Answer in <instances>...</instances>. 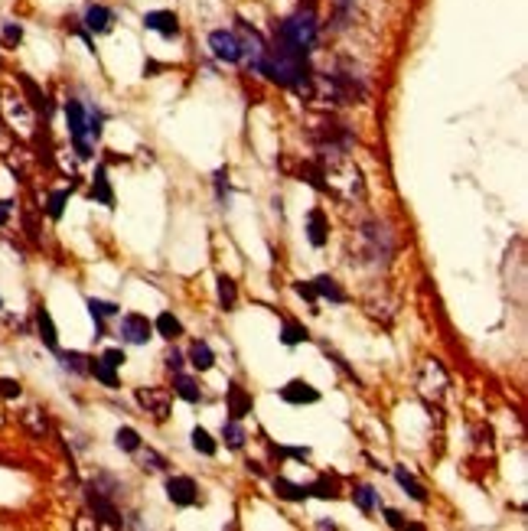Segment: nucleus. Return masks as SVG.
I'll return each instance as SVG.
<instances>
[{
	"label": "nucleus",
	"instance_id": "obj_1",
	"mask_svg": "<svg viewBox=\"0 0 528 531\" xmlns=\"http://www.w3.org/2000/svg\"><path fill=\"white\" fill-rule=\"evenodd\" d=\"M316 36H320L316 17H313L310 10L307 13L300 10V13H293V17H287V20L280 23L274 43L287 46V49H293V53H300V56H310V49L316 46Z\"/></svg>",
	"mask_w": 528,
	"mask_h": 531
},
{
	"label": "nucleus",
	"instance_id": "obj_2",
	"mask_svg": "<svg viewBox=\"0 0 528 531\" xmlns=\"http://www.w3.org/2000/svg\"><path fill=\"white\" fill-rule=\"evenodd\" d=\"M0 115H3V128H10L17 137H33L36 134V111L30 101L20 95H3L0 101Z\"/></svg>",
	"mask_w": 528,
	"mask_h": 531
},
{
	"label": "nucleus",
	"instance_id": "obj_3",
	"mask_svg": "<svg viewBox=\"0 0 528 531\" xmlns=\"http://www.w3.org/2000/svg\"><path fill=\"white\" fill-rule=\"evenodd\" d=\"M447 388H450V378H447V372H443V365L441 362H434V359H427L424 365H420V372H418V391L424 394L427 401H441Z\"/></svg>",
	"mask_w": 528,
	"mask_h": 531
},
{
	"label": "nucleus",
	"instance_id": "obj_4",
	"mask_svg": "<svg viewBox=\"0 0 528 531\" xmlns=\"http://www.w3.org/2000/svg\"><path fill=\"white\" fill-rule=\"evenodd\" d=\"M85 502H88V509L95 512V519H98L101 528H121V525H124L121 515H118V509H114V502L108 499V492H101L98 486L85 489Z\"/></svg>",
	"mask_w": 528,
	"mask_h": 531
},
{
	"label": "nucleus",
	"instance_id": "obj_5",
	"mask_svg": "<svg viewBox=\"0 0 528 531\" xmlns=\"http://www.w3.org/2000/svg\"><path fill=\"white\" fill-rule=\"evenodd\" d=\"M134 398H137V404L140 407H144V411H147V414L153 417V421H167V417H170V391H167V388H160V385H153V388H137V394H134Z\"/></svg>",
	"mask_w": 528,
	"mask_h": 531
},
{
	"label": "nucleus",
	"instance_id": "obj_6",
	"mask_svg": "<svg viewBox=\"0 0 528 531\" xmlns=\"http://www.w3.org/2000/svg\"><path fill=\"white\" fill-rule=\"evenodd\" d=\"M118 336L128 346H147L153 339V323L147 317H140V313H128V317H121Z\"/></svg>",
	"mask_w": 528,
	"mask_h": 531
},
{
	"label": "nucleus",
	"instance_id": "obj_7",
	"mask_svg": "<svg viewBox=\"0 0 528 531\" xmlns=\"http://www.w3.org/2000/svg\"><path fill=\"white\" fill-rule=\"evenodd\" d=\"M167 496H170L173 505L189 509V505L199 502V486H196L193 476H170L167 479Z\"/></svg>",
	"mask_w": 528,
	"mask_h": 531
},
{
	"label": "nucleus",
	"instance_id": "obj_8",
	"mask_svg": "<svg viewBox=\"0 0 528 531\" xmlns=\"http://www.w3.org/2000/svg\"><path fill=\"white\" fill-rule=\"evenodd\" d=\"M209 49L216 59L222 62H241V46H238V36L228 30H212L209 33Z\"/></svg>",
	"mask_w": 528,
	"mask_h": 531
},
{
	"label": "nucleus",
	"instance_id": "obj_9",
	"mask_svg": "<svg viewBox=\"0 0 528 531\" xmlns=\"http://www.w3.org/2000/svg\"><path fill=\"white\" fill-rule=\"evenodd\" d=\"M144 26L153 33H160V36H167V40H173L176 33H180V20H176V13L173 10H151L144 13Z\"/></svg>",
	"mask_w": 528,
	"mask_h": 531
},
{
	"label": "nucleus",
	"instance_id": "obj_10",
	"mask_svg": "<svg viewBox=\"0 0 528 531\" xmlns=\"http://www.w3.org/2000/svg\"><path fill=\"white\" fill-rule=\"evenodd\" d=\"M280 401H287V404H316L320 401V391L313 388L310 382H287L284 388H280Z\"/></svg>",
	"mask_w": 528,
	"mask_h": 531
},
{
	"label": "nucleus",
	"instance_id": "obj_11",
	"mask_svg": "<svg viewBox=\"0 0 528 531\" xmlns=\"http://www.w3.org/2000/svg\"><path fill=\"white\" fill-rule=\"evenodd\" d=\"M307 238H310L313 248H323L330 242V219H326L323 209H310L307 212Z\"/></svg>",
	"mask_w": 528,
	"mask_h": 531
},
{
	"label": "nucleus",
	"instance_id": "obj_12",
	"mask_svg": "<svg viewBox=\"0 0 528 531\" xmlns=\"http://www.w3.org/2000/svg\"><path fill=\"white\" fill-rule=\"evenodd\" d=\"M225 401H228V414L235 417V421H241V417H248L251 414V394L241 388V385H228V391H225Z\"/></svg>",
	"mask_w": 528,
	"mask_h": 531
},
{
	"label": "nucleus",
	"instance_id": "obj_13",
	"mask_svg": "<svg viewBox=\"0 0 528 531\" xmlns=\"http://www.w3.org/2000/svg\"><path fill=\"white\" fill-rule=\"evenodd\" d=\"M88 313H92V319H95V339H101L105 336V319L108 317H118L121 307L118 303H108V300H88Z\"/></svg>",
	"mask_w": 528,
	"mask_h": 531
},
{
	"label": "nucleus",
	"instance_id": "obj_14",
	"mask_svg": "<svg viewBox=\"0 0 528 531\" xmlns=\"http://www.w3.org/2000/svg\"><path fill=\"white\" fill-rule=\"evenodd\" d=\"M95 202H101V205H114V192H111V183H108V167H98L95 176H92V192H88Z\"/></svg>",
	"mask_w": 528,
	"mask_h": 531
},
{
	"label": "nucleus",
	"instance_id": "obj_15",
	"mask_svg": "<svg viewBox=\"0 0 528 531\" xmlns=\"http://www.w3.org/2000/svg\"><path fill=\"white\" fill-rule=\"evenodd\" d=\"M189 365H193L196 372H212V369H216V352L209 349V342L196 339L193 346H189Z\"/></svg>",
	"mask_w": 528,
	"mask_h": 531
},
{
	"label": "nucleus",
	"instance_id": "obj_16",
	"mask_svg": "<svg viewBox=\"0 0 528 531\" xmlns=\"http://www.w3.org/2000/svg\"><path fill=\"white\" fill-rule=\"evenodd\" d=\"M36 330H40V339L46 342V349L59 352V332H56V323L46 307H36Z\"/></svg>",
	"mask_w": 528,
	"mask_h": 531
},
{
	"label": "nucleus",
	"instance_id": "obj_17",
	"mask_svg": "<svg viewBox=\"0 0 528 531\" xmlns=\"http://www.w3.org/2000/svg\"><path fill=\"white\" fill-rule=\"evenodd\" d=\"M111 20H114V13L108 10V7H101V3H95V7H88L85 10V30L88 33H108L111 30Z\"/></svg>",
	"mask_w": 528,
	"mask_h": 531
},
{
	"label": "nucleus",
	"instance_id": "obj_18",
	"mask_svg": "<svg viewBox=\"0 0 528 531\" xmlns=\"http://www.w3.org/2000/svg\"><path fill=\"white\" fill-rule=\"evenodd\" d=\"M65 124H69L72 140L88 137V134H85V108L78 105V101H65Z\"/></svg>",
	"mask_w": 528,
	"mask_h": 531
},
{
	"label": "nucleus",
	"instance_id": "obj_19",
	"mask_svg": "<svg viewBox=\"0 0 528 531\" xmlns=\"http://www.w3.org/2000/svg\"><path fill=\"white\" fill-rule=\"evenodd\" d=\"M20 85H23V92H26V101H30V108H33V111H43V115H49V111H53V105H49V98L43 95V88L36 85L33 78L20 75Z\"/></svg>",
	"mask_w": 528,
	"mask_h": 531
},
{
	"label": "nucleus",
	"instance_id": "obj_20",
	"mask_svg": "<svg viewBox=\"0 0 528 531\" xmlns=\"http://www.w3.org/2000/svg\"><path fill=\"white\" fill-rule=\"evenodd\" d=\"M173 391L180 394L183 401H189V404H199V401H203V391H199V385H196L189 375H183V372H173Z\"/></svg>",
	"mask_w": 528,
	"mask_h": 531
},
{
	"label": "nucleus",
	"instance_id": "obj_21",
	"mask_svg": "<svg viewBox=\"0 0 528 531\" xmlns=\"http://www.w3.org/2000/svg\"><path fill=\"white\" fill-rule=\"evenodd\" d=\"M395 479H398V486L404 489V492H408V496H411V499H414V502H420V505L427 502V489L420 486L418 479L411 476V473H408V469H404V466H395Z\"/></svg>",
	"mask_w": 528,
	"mask_h": 531
},
{
	"label": "nucleus",
	"instance_id": "obj_22",
	"mask_svg": "<svg viewBox=\"0 0 528 531\" xmlns=\"http://www.w3.org/2000/svg\"><path fill=\"white\" fill-rule=\"evenodd\" d=\"M274 492L278 499H287V502H307L310 499V486H297V482H287V479H274Z\"/></svg>",
	"mask_w": 528,
	"mask_h": 531
},
{
	"label": "nucleus",
	"instance_id": "obj_23",
	"mask_svg": "<svg viewBox=\"0 0 528 531\" xmlns=\"http://www.w3.org/2000/svg\"><path fill=\"white\" fill-rule=\"evenodd\" d=\"M313 290H316V297H330L333 303H346V294H343V287L336 284L330 274H320L316 280H313Z\"/></svg>",
	"mask_w": 528,
	"mask_h": 531
},
{
	"label": "nucleus",
	"instance_id": "obj_24",
	"mask_svg": "<svg viewBox=\"0 0 528 531\" xmlns=\"http://www.w3.org/2000/svg\"><path fill=\"white\" fill-rule=\"evenodd\" d=\"M153 330L160 332L167 342H173V339H180V336H183V323L173 317V313H160V317H157V323H153Z\"/></svg>",
	"mask_w": 528,
	"mask_h": 531
},
{
	"label": "nucleus",
	"instance_id": "obj_25",
	"mask_svg": "<svg viewBox=\"0 0 528 531\" xmlns=\"http://www.w3.org/2000/svg\"><path fill=\"white\" fill-rule=\"evenodd\" d=\"M310 339V332L307 326H300L297 319H284V326H280V342L284 346H300V342Z\"/></svg>",
	"mask_w": 528,
	"mask_h": 531
},
{
	"label": "nucleus",
	"instance_id": "obj_26",
	"mask_svg": "<svg viewBox=\"0 0 528 531\" xmlns=\"http://www.w3.org/2000/svg\"><path fill=\"white\" fill-rule=\"evenodd\" d=\"M222 440H225L228 450H241V446H245V440H248V434H245V427L232 417V421H225V424H222Z\"/></svg>",
	"mask_w": 528,
	"mask_h": 531
},
{
	"label": "nucleus",
	"instance_id": "obj_27",
	"mask_svg": "<svg viewBox=\"0 0 528 531\" xmlns=\"http://www.w3.org/2000/svg\"><path fill=\"white\" fill-rule=\"evenodd\" d=\"M88 375H95L101 385H108V388H118V375H114V369H111L105 359H92L88 362Z\"/></svg>",
	"mask_w": 528,
	"mask_h": 531
},
{
	"label": "nucleus",
	"instance_id": "obj_28",
	"mask_svg": "<svg viewBox=\"0 0 528 531\" xmlns=\"http://www.w3.org/2000/svg\"><path fill=\"white\" fill-rule=\"evenodd\" d=\"M134 453H137L140 469H151V473H163V469H167V460H163L157 450H151V446H147V450H144V446H137Z\"/></svg>",
	"mask_w": 528,
	"mask_h": 531
},
{
	"label": "nucleus",
	"instance_id": "obj_29",
	"mask_svg": "<svg viewBox=\"0 0 528 531\" xmlns=\"http://www.w3.org/2000/svg\"><path fill=\"white\" fill-rule=\"evenodd\" d=\"M352 499H356V505L366 512V515H372V512L378 509V492L372 486H356L352 489Z\"/></svg>",
	"mask_w": 528,
	"mask_h": 531
},
{
	"label": "nucleus",
	"instance_id": "obj_30",
	"mask_svg": "<svg viewBox=\"0 0 528 531\" xmlns=\"http://www.w3.org/2000/svg\"><path fill=\"white\" fill-rule=\"evenodd\" d=\"M193 446L203 453V457H216L219 453V444L212 440V434L205 427H193Z\"/></svg>",
	"mask_w": 528,
	"mask_h": 531
},
{
	"label": "nucleus",
	"instance_id": "obj_31",
	"mask_svg": "<svg viewBox=\"0 0 528 531\" xmlns=\"http://www.w3.org/2000/svg\"><path fill=\"white\" fill-rule=\"evenodd\" d=\"M56 355L62 362V369H69V372H76V375H88V362L92 359H85L82 352H56Z\"/></svg>",
	"mask_w": 528,
	"mask_h": 531
},
{
	"label": "nucleus",
	"instance_id": "obj_32",
	"mask_svg": "<svg viewBox=\"0 0 528 531\" xmlns=\"http://www.w3.org/2000/svg\"><path fill=\"white\" fill-rule=\"evenodd\" d=\"M219 303H222V310H232L238 303V290H235V280L232 277H219Z\"/></svg>",
	"mask_w": 528,
	"mask_h": 531
},
{
	"label": "nucleus",
	"instance_id": "obj_33",
	"mask_svg": "<svg viewBox=\"0 0 528 531\" xmlns=\"http://www.w3.org/2000/svg\"><path fill=\"white\" fill-rule=\"evenodd\" d=\"M20 424L26 427L30 434H36V437H43V434H46V417L40 414L36 407H26V411H23V414H20Z\"/></svg>",
	"mask_w": 528,
	"mask_h": 531
},
{
	"label": "nucleus",
	"instance_id": "obj_34",
	"mask_svg": "<svg viewBox=\"0 0 528 531\" xmlns=\"http://www.w3.org/2000/svg\"><path fill=\"white\" fill-rule=\"evenodd\" d=\"M114 444H118V450H124V453H134V450L140 446V434L134 430V427H118Z\"/></svg>",
	"mask_w": 528,
	"mask_h": 531
},
{
	"label": "nucleus",
	"instance_id": "obj_35",
	"mask_svg": "<svg viewBox=\"0 0 528 531\" xmlns=\"http://www.w3.org/2000/svg\"><path fill=\"white\" fill-rule=\"evenodd\" d=\"M69 192H72V186H69V189H56V192H49V202H46V212L53 215V219H62V212H65V202H69Z\"/></svg>",
	"mask_w": 528,
	"mask_h": 531
},
{
	"label": "nucleus",
	"instance_id": "obj_36",
	"mask_svg": "<svg viewBox=\"0 0 528 531\" xmlns=\"http://www.w3.org/2000/svg\"><path fill=\"white\" fill-rule=\"evenodd\" d=\"M310 496H316V499H336V496H339V492H336V479L320 476L310 486Z\"/></svg>",
	"mask_w": 528,
	"mask_h": 531
},
{
	"label": "nucleus",
	"instance_id": "obj_37",
	"mask_svg": "<svg viewBox=\"0 0 528 531\" xmlns=\"http://www.w3.org/2000/svg\"><path fill=\"white\" fill-rule=\"evenodd\" d=\"M101 124H105V115L101 111H85V134L88 137H101Z\"/></svg>",
	"mask_w": 528,
	"mask_h": 531
},
{
	"label": "nucleus",
	"instance_id": "obj_38",
	"mask_svg": "<svg viewBox=\"0 0 528 531\" xmlns=\"http://www.w3.org/2000/svg\"><path fill=\"white\" fill-rule=\"evenodd\" d=\"M101 359L108 362L111 369H121V365L128 362V352L121 349V346H111V349H105V352H101Z\"/></svg>",
	"mask_w": 528,
	"mask_h": 531
},
{
	"label": "nucleus",
	"instance_id": "obj_39",
	"mask_svg": "<svg viewBox=\"0 0 528 531\" xmlns=\"http://www.w3.org/2000/svg\"><path fill=\"white\" fill-rule=\"evenodd\" d=\"M23 394V388H20V382H13V378H0V398H20Z\"/></svg>",
	"mask_w": 528,
	"mask_h": 531
},
{
	"label": "nucleus",
	"instance_id": "obj_40",
	"mask_svg": "<svg viewBox=\"0 0 528 531\" xmlns=\"http://www.w3.org/2000/svg\"><path fill=\"white\" fill-rule=\"evenodd\" d=\"M3 40L10 46H17L23 40V30H20V23H3Z\"/></svg>",
	"mask_w": 528,
	"mask_h": 531
},
{
	"label": "nucleus",
	"instance_id": "obj_41",
	"mask_svg": "<svg viewBox=\"0 0 528 531\" xmlns=\"http://www.w3.org/2000/svg\"><path fill=\"white\" fill-rule=\"evenodd\" d=\"M228 173L225 170H219L216 173V192H219V202H228Z\"/></svg>",
	"mask_w": 528,
	"mask_h": 531
},
{
	"label": "nucleus",
	"instance_id": "obj_42",
	"mask_svg": "<svg viewBox=\"0 0 528 531\" xmlns=\"http://www.w3.org/2000/svg\"><path fill=\"white\" fill-rule=\"evenodd\" d=\"M293 290H297L303 300H310L313 307H316V290H313V284H303V280H297V284H293Z\"/></svg>",
	"mask_w": 528,
	"mask_h": 531
},
{
	"label": "nucleus",
	"instance_id": "obj_43",
	"mask_svg": "<svg viewBox=\"0 0 528 531\" xmlns=\"http://www.w3.org/2000/svg\"><path fill=\"white\" fill-rule=\"evenodd\" d=\"M167 365H170V372H183V352L170 349V355H167Z\"/></svg>",
	"mask_w": 528,
	"mask_h": 531
},
{
	"label": "nucleus",
	"instance_id": "obj_44",
	"mask_svg": "<svg viewBox=\"0 0 528 531\" xmlns=\"http://www.w3.org/2000/svg\"><path fill=\"white\" fill-rule=\"evenodd\" d=\"M280 453H284V457H293V460H307V457H310V450H307V446H284Z\"/></svg>",
	"mask_w": 528,
	"mask_h": 531
},
{
	"label": "nucleus",
	"instance_id": "obj_45",
	"mask_svg": "<svg viewBox=\"0 0 528 531\" xmlns=\"http://www.w3.org/2000/svg\"><path fill=\"white\" fill-rule=\"evenodd\" d=\"M385 521H389L391 528H404V519H401L395 509H385Z\"/></svg>",
	"mask_w": 528,
	"mask_h": 531
},
{
	"label": "nucleus",
	"instance_id": "obj_46",
	"mask_svg": "<svg viewBox=\"0 0 528 531\" xmlns=\"http://www.w3.org/2000/svg\"><path fill=\"white\" fill-rule=\"evenodd\" d=\"M10 212H13V202L10 199H0V225L10 219Z\"/></svg>",
	"mask_w": 528,
	"mask_h": 531
},
{
	"label": "nucleus",
	"instance_id": "obj_47",
	"mask_svg": "<svg viewBox=\"0 0 528 531\" xmlns=\"http://www.w3.org/2000/svg\"><path fill=\"white\" fill-rule=\"evenodd\" d=\"M0 307H3V300H0Z\"/></svg>",
	"mask_w": 528,
	"mask_h": 531
}]
</instances>
